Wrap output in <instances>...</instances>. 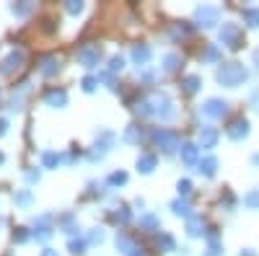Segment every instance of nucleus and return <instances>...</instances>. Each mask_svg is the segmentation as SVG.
Here are the masks:
<instances>
[{
    "label": "nucleus",
    "mask_w": 259,
    "mask_h": 256,
    "mask_svg": "<svg viewBox=\"0 0 259 256\" xmlns=\"http://www.w3.org/2000/svg\"><path fill=\"white\" fill-rule=\"evenodd\" d=\"M249 78V70L244 68V62H221L218 70H215V80H218L223 88H239V85H244Z\"/></svg>",
    "instance_id": "obj_1"
},
{
    "label": "nucleus",
    "mask_w": 259,
    "mask_h": 256,
    "mask_svg": "<svg viewBox=\"0 0 259 256\" xmlns=\"http://www.w3.org/2000/svg\"><path fill=\"white\" fill-rule=\"evenodd\" d=\"M148 106H150V117L153 119H161V122H171L177 117V104L166 91H153L148 93Z\"/></svg>",
    "instance_id": "obj_2"
},
{
    "label": "nucleus",
    "mask_w": 259,
    "mask_h": 256,
    "mask_svg": "<svg viewBox=\"0 0 259 256\" xmlns=\"http://www.w3.org/2000/svg\"><path fill=\"white\" fill-rule=\"evenodd\" d=\"M150 142H153L156 147H161V153L171 156V153H179V147H182V137L179 132L174 130H166V127H156L153 132H150Z\"/></svg>",
    "instance_id": "obj_3"
},
{
    "label": "nucleus",
    "mask_w": 259,
    "mask_h": 256,
    "mask_svg": "<svg viewBox=\"0 0 259 256\" xmlns=\"http://www.w3.org/2000/svg\"><path fill=\"white\" fill-rule=\"evenodd\" d=\"M114 145H117V135L101 130V132L96 135V142L91 145V150L85 153V158H89L91 163H101V161L106 158V153H112V150H114Z\"/></svg>",
    "instance_id": "obj_4"
},
{
    "label": "nucleus",
    "mask_w": 259,
    "mask_h": 256,
    "mask_svg": "<svg viewBox=\"0 0 259 256\" xmlns=\"http://www.w3.org/2000/svg\"><path fill=\"white\" fill-rule=\"evenodd\" d=\"M218 39H221V44L228 47V49H241V44H244L241 26L233 24V21H226V24L218 29Z\"/></svg>",
    "instance_id": "obj_5"
},
{
    "label": "nucleus",
    "mask_w": 259,
    "mask_h": 256,
    "mask_svg": "<svg viewBox=\"0 0 259 256\" xmlns=\"http://www.w3.org/2000/svg\"><path fill=\"white\" fill-rule=\"evenodd\" d=\"M75 60H78V65H83L85 70H94L101 65V60H104V52L99 44H83L78 52H75Z\"/></svg>",
    "instance_id": "obj_6"
},
{
    "label": "nucleus",
    "mask_w": 259,
    "mask_h": 256,
    "mask_svg": "<svg viewBox=\"0 0 259 256\" xmlns=\"http://www.w3.org/2000/svg\"><path fill=\"white\" fill-rule=\"evenodd\" d=\"M194 24L202 29H212L221 24V8L218 6H197L194 11Z\"/></svg>",
    "instance_id": "obj_7"
},
{
    "label": "nucleus",
    "mask_w": 259,
    "mask_h": 256,
    "mask_svg": "<svg viewBox=\"0 0 259 256\" xmlns=\"http://www.w3.org/2000/svg\"><path fill=\"white\" fill-rule=\"evenodd\" d=\"M200 114L207 117V119H223V117L228 114V101L212 96V98H207V101L200 106Z\"/></svg>",
    "instance_id": "obj_8"
},
{
    "label": "nucleus",
    "mask_w": 259,
    "mask_h": 256,
    "mask_svg": "<svg viewBox=\"0 0 259 256\" xmlns=\"http://www.w3.org/2000/svg\"><path fill=\"white\" fill-rule=\"evenodd\" d=\"M31 225H34L31 238H36L39 243H45V241L52 238V233H55V228H52V215H39V218L31 220Z\"/></svg>",
    "instance_id": "obj_9"
},
{
    "label": "nucleus",
    "mask_w": 259,
    "mask_h": 256,
    "mask_svg": "<svg viewBox=\"0 0 259 256\" xmlns=\"http://www.w3.org/2000/svg\"><path fill=\"white\" fill-rule=\"evenodd\" d=\"M249 132H251V127H249V119H244V117L233 119V122L226 127V135H228V140H233V142L246 140V137H249Z\"/></svg>",
    "instance_id": "obj_10"
},
{
    "label": "nucleus",
    "mask_w": 259,
    "mask_h": 256,
    "mask_svg": "<svg viewBox=\"0 0 259 256\" xmlns=\"http://www.w3.org/2000/svg\"><path fill=\"white\" fill-rule=\"evenodd\" d=\"M130 57H133V65L138 70H145L150 65V57H153V49H150V44H133V52H130Z\"/></svg>",
    "instance_id": "obj_11"
},
{
    "label": "nucleus",
    "mask_w": 259,
    "mask_h": 256,
    "mask_svg": "<svg viewBox=\"0 0 259 256\" xmlns=\"http://www.w3.org/2000/svg\"><path fill=\"white\" fill-rule=\"evenodd\" d=\"M218 140H221V135H218V130H215L212 124H202V127H200V132H197V145H200V147H205V150H212V147L218 145Z\"/></svg>",
    "instance_id": "obj_12"
},
{
    "label": "nucleus",
    "mask_w": 259,
    "mask_h": 256,
    "mask_svg": "<svg viewBox=\"0 0 259 256\" xmlns=\"http://www.w3.org/2000/svg\"><path fill=\"white\" fill-rule=\"evenodd\" d=\"M24 60H26L24 49H11V52H8V57L3 60V65H0V73H3V75H11V73H16L21 65H24Z\"/></svg>",
    "instance_id": "obj_13"
},
{
    "label": "nucleus",
    "mask_w": 259,
    "mask_h": 256,
    "mask_svg": "<svg viewBox=\"0 0 259 256\" xmlns=\"http://www.w3.org/2000/svg\"><path fill=\"white\" fill-rule=\"evenodd\" d=\"M179 158H182L184 166H197V163H200V145L184 140L182 147H179Z\"/></svg>",
    "instance_id": "obj_14"
},
{
    "label": "nucleus",
    "mask_w": 259,
    "mask_h": 256,
    "mask_svg": "<svg viewBox=\"0 0 259 256\" xmlns=\"http://www.w3.org/2000/svg\"><path fill=\"white\" fill-rule=\"evenodd\" d=\"M156 166H158V156H156V153H140V156H138V161H135L138 174H143V176L153 174Z\"/></svg>",
    "instance_id": "obj_15"
},
{
    "label": "nucleus",
    "mask_w": 259,
    "mask_h": 256,
    "mask_svg": "<svg viewBox=\"0 0 259 256\" xmlns=\"http://www.w3.org/2000/svg\"><path fill=\"white\" fill-rule=\"evenodd\" d=\"M194 171H197L200 176H205V179H212L215 174H218V158H215V156H205V158H200V163L194 166Z\"/></svg>",
    "instance_id": "obj_16"
},
{
    "label": "nucleus",
    "mask_w": 259,
    "mask_h": 256,
    "mask_svg": "<svg viewBox=\"0 0 259 256\" xmlns=\"http://www.w3.org/2000/svg\"><path fill=\"white\" fill-rule=\"evenodd\" d=\"M45 104L52 106V109H62V106H68V91L65 88H50L45 93Z\"/></svg>",
    "instance_id": "obj_17"
},
{
    "label": "nucleus",
    "mask_w": 259,
    "mask_h": 256,
    "mask_svg": "<svg viewBox=\"0 0 259 256\" xmlns=\"http://www.w3.org/2000/svg\"><path fill=\"white\" fill-rule=\"evenodd\" d=\"M60 70H62V62H60L55 55L41 57V62H39V73L45 75V78H52V75H57Z\"/></svg>",
    "instance_id": "obj_18"
},
{
    "label": "nucleus",
    "mask_w": 259,
    "mask_h": 256,
    "mask_svg": "<svg viewBox=\"0 0 259 256\" xmlns=\"http://www.w3.org/2000/svg\"><path fill=\"white\" fill-rule=\"evenodd\" d=\"M200 62L202 65H221L223 62V49L218 44H207L202 49V55H200Z\"/></svg>",
    "instance_id": "obj_19"
},
{
    "label": "nucleus",
    "mask_w": 259,
    "mask_h": 256,
    "mask_svg": "<svg viewBox=\"0 0 259 256\" xmlns=\"http://www.w3.org/2000/svg\"><path fill=\"white\" fill-rule=\"evenodd\" d=\"M57 225H60V230H62V233H68L70 238H75V233L80 230V228H78V218H75V212H65V215H60Z\"/></svg>",
    "instance_id": "obj_20"
},
{
    "label": "nucleus",
    "mask_w": 259,
    "mask_h": 256,
    "mask_svg": "<svg viewBox=\"0 0 259 256\" xmlns=\"http://www.w3.org/2000/svg\"><path fill=\"white\" fill-rule=\"evenodd\" d=\"M187 236H189V238H202V236H207L205 220H202L200 215H192V218L187 220Z\"/></svg>",
    "instance_id": "obj_21"
},
{
    "label": "nucleus",
    "mask_w": 259,
    "mask_h": 256,
    "mask_svg": "<svg viewBox=\"0 0 259 256\" xmlns=\"http://www.w3.org/2000/svg\"><path fill=\"white\" fill-rule=\"evenodd\" d=\"M168 207H171V212H174L177 218H184V220H189V218L194 215V212H192V204H189V199H187V197H177Z\"/></svg>",
    "instance_id": "obj_22"
},
{
    "label": "nucleus",
    "mask_w": 259,
    "mask_h": 256,
    "mask_svg": "<svg viewBox=\"0 0 259 256\" xmlns=\"http://www.w3.org/2000/svg\"><path fill=\"white\" fill-rule=\"evenodd\" d=\"M202 256H223V241L215 230H207V248Z\"/></svg>",
    "instance_id": "obj_23"
},
{
    "label": "nucleus",
    "mask_w": 259,
    "mask_h": 256,
    "mask_svg": "<svg viewBox=\"0 0 259 256\" xmlns=\"http://www.w3.org/2000/svg\"><path fill=\"white\" fill-rule=\"evenodd\" d=\"M26 93H29V83H21V88L13 91V96H11V101H8V109H11V112H21V109H24Z\"/></svg>",
    "instance_id": "obj_24"
},
{
    "label": "nucleus",
    "mask_w": 259,
    "mask_h": 256,
    "mask_svg": "<svg viewBox=\"0 0 259 256\" xmlns=\"http://www.w3.org/2000/svg\"><path fill=\"white\" fill-rule=\"evenodd\" d=\"M138 225H140V230L156 233V230L161 228V218L156 215V212H143V215H140V220H138Z\"/></svg>",
    "instance_id": "obj_25"
},
{
    "label": "nucleus",
    "mask_w": 259,
    "mask_h": 256,
    "mask_svg": "<svg viewBox=\"0 0 259 256\" xmlns=\"http://www.w3.org/2000/svg\"><path fill=\"white\" fill-rule=\"evenodd\" d=\"M200 88H202V78H200V75L189 73V75H184V78H182V91H184L187 96H194Z\"/></svg>",
    "instance_id": "obj_26"
},
{
    "label": "nucleus",
    "mask_w": 259,
    "mask_h": 256,
    "mask_svg": "<svg viewBox=\"0 0 259 256\" xmlns=\"http://www.w3.org/2000/svg\"><path fill=\"white\" fill-rule=\"evenodd\" d=\"M182 65H184L182 55H177V52H168V55H163V73H177Z\"/></svg>",
    "instance_id": "obj_27"
},
{
    "label": "nucleus",
    "mask_w": 259,
    "mask_h": 256,
    "mask_svg": "<svg viewBox=\"0 0 259 256\" xmlns=\"http://www.w3.org/2000/svg\"><path fill=\"white\" fill-rule=\"evenodd\" d=\"M241 18L249 29H259V8L256 6H246L241 8Z\"/></svg>",
    "instance_id": "obj_28"
},
{
    "label": "nucleus",
    "mask_w": 259,
    "mask_h": 256,
    "mask_svg": "<svg viewBox=\"0 0 259 256\" xmlns=\"http://www.w3.org/2000/svg\"><path fill=\"white\" fill-rule=\"evenodd\" d=\"M156 243H158V248L161 251H177V238L174 236H171V233H166V230H161L158 233V238H156Z\"/></svg>",
    "instance_id": "obj_29"
},
{
    "label": "nucleus",
    "mask_w": 259,
    "mask_h": 256,
    "mask_svg": "<svg viewBox=\"0 0 259 256\" xmlns=\"http://www.w3.org/2000/svg\"><path fill=\"white\" fill-rule=\"evenodd\" d=\"M114 246H117V251L122 253V256H127L130 251L135 248V243H133V238L127 236V233H117V238H114Z\"/></svg>",
    "instance_id": "obj_30"
},
{
    "label": "nucleus",
    "mask_w": 259,
    "mask_h": 256,
    "mask_svg": "<svg viewBox=\"0 0 259 256\" xmlns=\"http://www.w3.org/2000/svg\"><path fill=\"white\" fill-rule=\"evenodd\" d=\"M112 223H119V225H124V223H130L133 220V212H130V207H124V204H119V207H114V212H112Z\"/></svg>",
    "instance_id": "obj_31"
},
{
    "label": "nucleus",
    "mask_w": 259,
    "mask_h": 256,
    "mask_svg": "<svg viewBox=\"0 0 259 256\" xmlns=\"http://www.w3.org/2000/svg\"><path fill=\"white\" fill-rule=\"evenodd\" d=\"M60 163H62V153H55V150L41 153V168H57Z\"/></svg>",
    "instance_id": "obj_32"
},
{
    "label": "nucleus",
    "mask_w": 259,
    "mask_h": 256,
    "mask_svg": "<svg viewBox=\"0 0 259 256\" xmlns=\"http://www.w3.org/2000/svg\"><path fill=\"white\" fill-rule=\"evenodd\" d=\"M127 145H138L143 140V132H140V127L138 124H127V130H124V137H122Z\"/></svg>",
    "instance_id": "obj_33"
},
{
    "label": "nucleus",
    "mask_w": 259,
    "mask_h": 256,
    "mask_svg": "<svg viewBox=\"0 0 259 256\" xmlns=\"http://www.w3.org/2000/svg\"><path fill=\"white\" fill-rule=\"evenodd\" d=\"M13 202L18 207H31L34 204V194H31V189H18L16 194H13Z\"/></svg>",
    "instance_id": "obj_34"
},
{
    "label": "nucleus",
    "mask_w": 259,
    "mask_h": 256,
    "mask_svg": "<svg viewBox=\"0 0 259 256\" xmlns=\"http://www.w3.org/2000/svg\"><path fill=\"white\" fill-rule=\"evenodd\" d=\"M124 184H127V174H124V171H112V174L106 176V186H109V189H119Z\"/></svg>",
    "instance_id": "obj_35"
},
{
    "label": "nucleus",
    "mask_w": 259,
    "mask_h": 256,
    "mask_svg": "<svg viewBox=\"0 0 259 256\" xmlns=\"http://www.w3.org/2000/svg\"><path fill=\"white\" fill-rule=\"evenodd\" d=\"M104 241H106L104 228H91V230H89V236H85V243H89V246H101Z\"/></svg>",
    "instance_id": "obj_36"
},
{
    "label": "nucleus",
    "mask_w": 259,
    "mask_h": 256,
    "mask_svg": "<svg viewBox=\"0 0 259 256\" xmlns=\"http://www.w3.org/2000/svg\"><path fill=\"white\" fill-rule=\"evenodd\" d=\"M31 11H34V3H29V0H21V3H13V6H11V13L18 16V18L29 16Z\"/></svg>",
    "instance_id": "obj_37"
},
{
    "label": "nucleus",
    "mask_w": 259,
    "mask_h": 256,
    "mask_svg": "<svg viewBox=\"0 0 259 256\" xmlns=\"http://www.w3.org/2000/svg\"><path fill=\"white\" fill-rule=\"evenodd\" d=\"M85 248H89L85 238H70V241H68V251H70L73 256H80V253H85Z\"/></svg>",
    "instance_id": "obj_38"
},
{
    "label": "nucleus",
    "mask_w": 259,
    "mask_h": 256,
    "mask_svg": "<svg viewBox=\"0 0 259 256\" xmlns=\"http://www.w3.org/2000/svg\"><path fill=\"white\" fill-rule=\"evenodd\" d=\"M122 70H124V57H122V55H114V57H109V68H106V73L117 75V73H122Z\"/></svg>",
    "instance_id": "obj_39"
},
{
    "label": "nucleus",
    "mask_w": 259,
    "mask_h": 256,
    "mask_svg": "<svg viewBox=\"0 0 259 256\" xmlns=\"http://www.w3.org/2000/svg\"><path fill=\"white\" fill-rule=\"evenodd\" d=\"M244 204L249 210H259V189H249L244 194Z\"/></svg>",
    "instance_id": "obj_40"
},
{
    "label": "nucleus",
    "mask_w": 259,
    "mask_h": 256,
    "mask_svg": "<svg viewBox=\"0 0 259 256\" xmlns=\"http://www.w3.org/2000/svg\"><path fill=\"white\" fill-rule=\"evenodd\" d=\"M80 88H83L85 93H94V91L99 88V78H96V75H85V78L80 80Z\"/></svg>",
    "instance_id": "obj_41"
},
{
    "label": "nucleus",
    "mask_w": 259,
    "mask_h": 256,
    "mask_svg": "<svg viewBox=\"0 0 259 256\" xmlns=\"http://www.w3.org/2000/svg\"><path fill=\"white\" fill-rule=\"evenodd\" d=\"M96 78H99V83H106V88H109V91H119V85H117V80H114L112 73H106V70H104V73H99Z\"/></svg>",
    "instance_id": "obj_42"
},
{
    "label": "nucleus",
    "mask_w": 259,
    "mask_h": 256,
    "mask_svg": "<svg viewBox=\"0 0 259 256\" xmlns=\"http://www.w3.org/2000/svg\"><path fill=\"white\" fill-rule=\"evenodd\" d=\"M192 34V26H187V24H177L174 29H171V36L174 39H187Z\"/></svg>",
    "instance_id": "obj_43"
},
{
    "label": "nucleus",
    "mask_w": 259,
    "mask_h": 256,
    "mask_svg": "<svg viewBox=\"0 0 259 256\" xmlns=\"http://www.w3.org/2000/svg\"><path fill=\"white\" fill-rule=\"evenodd\" d=\"M192 189H194V186H192V181H189V179H179V181H177V191H179V197H189V194H192Z\"/></svg>",
    "instance_id": "obj_44"
},
{
    "label": "nucleus",
    "mask_w": 259,
    "mask_h": 256,
    "mask_svg": "<svg viewBox=\"0 0 259 256\" xmlns=\"http://www.w3.org/2000/svg\"><path fill=\"white\" fill-rule=\"evenodd\" d=\"M65 13L80 16V13H83V3H80V0H68V3H65Z\"/></svg>",
    "instance_id": "obj_45"
},
{
    "label": "nucleus",
    "mask_w": 259,
    "mask_h": 256,
    "mask_svg": "<svg viewBox=\"0 0 259 256\" xmlns=\"http://www.w3.org/2000/svg\"><path fill=\"white\" fill-rule=\"evenodd\" d=\"M31 238V233H29V228H18L16 233H13V243H26Z\"/></svg>",
    "instance_id": "obj_46"
},
{
    "label": "nucleus",
    "mask_w": 259,
    "mask_h": 256,
    "mask_svg": "<svg viewBox=\"0 0 259 256\" xmlns=\"http://www.w3.org/2000/svg\"><path fill=\"white\" fill-rule=\"evenodd\" d=\"M24 179H26V184H39L41 171L39 168H29V171H24Z\"/></svg>",
    "instance_id": "obj_47"
},
{
    "label": "nucleus",
    "mask_w": 259,
    "mask_h": 256,
    "mask_svg": "<svg viewBox=\"0 0 259 256\" xmlns=\"http://www.w3.org/2000/svg\"><path fill=\"white\" fill-rule=\"evenodd\" d=\"M249 101H251V106H254V112H259V88L251 91V98H249Z\"/></svg>",
    "instance_id": "obj_48"
},
{
    "label": "nucleus",
    "mask_w": 259,
    "mask_h": 256,
    "mask_svg": "<svg viewBox=\"0 0 259 256\" xmlns=\"http://www.w3.org/2000/svg\"><path fill=\"white\" fill-rule=\"evenodd\" d=\"M6 132H8V119H6V117H0V137H3Z\"/></svg>",
    "instance_id": "obj_49"
},
{
    "label": "nucleus",
    "mask_w": 259,
    "mask_h": 256,
    "mask_svg": "<svg viewBox=\"0 0 259 256\" xmlns=\"http://www.w3.org/2000/svg\"><path fill=\"white\" fill-rule=\"evenodd\" d=\"M127 256H148V253H145L143 248H138V246H135V248H133V251H130Z\"/></svg>",
    "instance_id": "obj_50"
},
{
    "label": "nucleus",
    "mask_w": 259,
    "mask_h": 256,
    "mask_svg": "<svg viewBox=\"0 0 259 256\" xmlns=\"http://www.w3.org/2000/svg\"><path fill=\"white\" fill-rule=\"evenodd\" d=\"M41 256H60L55 248H45V251H41Z\"/></svg>",
    "instance_id": "obj_51"
},
{
    "label": "nucleus",
    "mask_w": 259,
    "mask_h": 256,
    "mask_svg": "<svg viewBox=\"0 0 259 256\" xmlns=\"http://www.w3.org/2000/svg\"><path fill=\"white\" fill-rule=\"evenodd\" d=\"M241 256H256V253H254L251 248H244V251H241Z\"/></svg>",
    "instance_id": "obj_52"
},
{
    "label": "nucleus",
    "mask_w": 259,
    "mask_h": 256,
    "mask_svg": "<svg viewBox=\"0 0 259 256\" xmlns=\"http://www.w3.org/2000/svg\"><path fill=\"white\" fill-rule=\"evenodd\" d=\"M3 163H6V153H3V150H0V166H3Z\"/></svg>",
    "instance_id": "obj_53"
},
{
    "label": "nucleus",
    "mask_w": 259,
    "mask_h": 256,
    "mask_svg": "<svg viewBox=\"0 0 259 256\" xmlns=\"http://www.w3.org/2000/svg\"><path fill=\"white\" fill-rule=\"evenodd\" d=\"M251 163H254V166H259V153H256V156L251 158Z\"/></svg>",
    "instance_id": "obj_54"
},
{
    "label": "nucleus",
    "mask_w": 259,
    "mask_h": 256,
    "mask_svg": "<svg viewBox=\"0 0 259 256\" xmlns=\"http://www.w3.org/2000/svg\"><path fill=\"white\" fill-rule=\"evenodd\" d=\"M254 62H256V65H259V52H254Z\"/></svg>",
    "instance_id": "obj_55"
},
{
    "label": "nucleus",
    "mask_w": 259,
    "mask_h": 256,
    "mask_svg": "<svg viewBox=\"0 0 259 256\" xmlns=\"http://www.w3.org/2000/svg\"><path fill=\"white\" fill-rule=\"evenodd\" d=\"M3 225H6V218H3V215H0V228H3Z\"/></svg>",
    "instance_id": "obj_56"
},
{
    "label": "nucleus",
    "mask_w": 259,
    "mask_h": 256,
    "mask_svg": "<svg viewBox=\"0 0 259 256\" xmlns=\"http://www.w3.org/2000/svg\"><path fill=\"white\" fill-rule=\"evenodd\" d=\"M0 96H3V91H0Z\"/></svg>",
    "instance_id": "obj_57"
}]
</instances>
